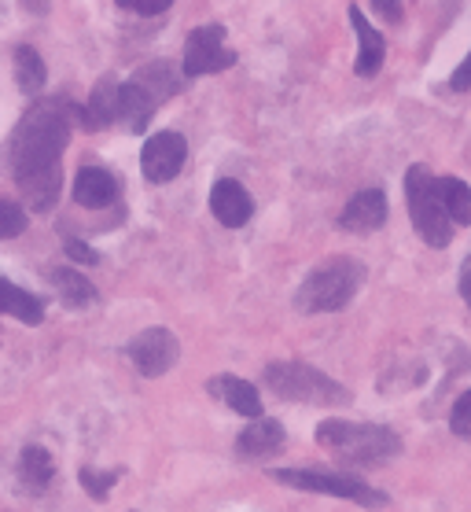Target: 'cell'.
<instances>
[{
	"mask_svg": "<svg viewBox=\"0 0 471 512\" xmlns=\"http://www.w3.org/2000/svg\"><path fill=\"white\" fill-rule=\"evenodd\" d=\"M70 140V107L45 100L26 111L8 144V166L15 185L23 188L26 203L48 210L59 196V159Z\"/></svg>",
	"mask_w": 471,
	"mask_h": 512,
	"instance_id": "obj_1",
	"label": "cell"
},
{
	"mask_svg": "<svg viewBox=\"0 0 471 512\" xmlns=\"http://www.w3.org/2000/svg\"><path fill=\"white\" fill-rule=\"evenodd\" d=\"M317 443L350 465H383L402 454V439L383 424H354V420H324Z\"/></svg>",
	"mask_w": 471,
	"mask_h": 512,
	"instance_id": "obj_2",
	"label": "cell"
},
{
	"mask_svg": "<svg viewBox=\"0 0 471 512\" xmlns=\"http://www.w3.org/2000/svg\"><path fill=\"white\" fill-rule=\"evenodd\" d=\"M361 277H365L361 262H354V258H335V262L313 269L310 277L302 280L295 306H299L302 314H332V310H343L354 299V291L361 288Z\"/></svg>",
	"mask_w": 471,
	"mask_h": 512,
	"instance_id": "obj_3",
	"label": "cell"
},
{
	"mask_svg": "<svg viewBox=\"0 0 471 512\" xmlns=\"http://www.w3.org/2000/svg\"><path fill=\"white\" fill-rule=\"evenodd\" d=\"M265 384L288 402H313V406H343L350 402V391L343 384H335L332 376H324L313 365L302 361H276L265 369Z\"/></svg>",
	"mask_w": 471,
	"mask_h": 512,
	"instance_id": "obj_4",
	"label": "cell"
},
{
	"mask_svg": "<svg viewBox=\"0 0 471 512\" xmlns=\"http://www.w3.org/2000/svg\"><path fill=\"white\" fill-rule=\"evenodd\" d=\"M405 196H409V214H413V225L416 233L424 236V244L449 247L453 222H449L442 196H438V177L427 166H413L405 177Z\"/></svg>",
	"mask_w": 471,
	"mask_h": 512,
	"instance_id": "obj_5",
	"label": "cell"
},
{
	"mask_svg": "<svg viewBox=\"0 0 471 512\" xmlns=\"http://www.w3.org/2000/svg\"><path fill=\"white\" fill-rule=\"evenodd\" d=\"M273 479L295 490H313V494H332V498L357 501L365 509L387 505V498H383L380 490H372L368 483H361L354 476H332V472H310V468H280V472H273Z\"/></svg>",
	"mask_w": 471,
	"mask_h": 512,
	"instance_id": "obj_6",
	"label": "cell"
},
{
	"mask_svg": "<svg viewBox=\"0 0 471 512\" xmlns=\"http://www.w3.org/2000/svg\"><path fill=\"white\" fill-rule=\"evenodd\" d=\"M236 63L229 48H225V30L221 26H199L184 41V74L199 78V74H214Z\"/></svg>",
	"mask_w": 471,
	"mask_h": 512,
	"instance_id": "obj_7",
	"label": "cell"
},
{
	"mask_svg": "<svg viewBox=\"0 0 471 512\" xmlns=\"http://www.w3.org/2000/svg\"><path fill=\"white\" fill-rule=\"evenodd\" d=\"M129 358L137 365L140 376H162L170 373L177 358H181V343L170 328H148L129 343Z\"/></svg>",
	"mask_w": 471,
	"mask_h": 512,
	"instance_id": "obj_8",
	"label": "cell"
},
{
	"mask_svg": "<svg viewBox=\"0 0 471 512\" xmlns=\"http://www.w3.org/2000/svg\"><path fill=\"white\" fill-rule=\"evenodd\" d=\"M184 159H188V144H184L181 133H155V137L144 144V152H140V170L148 181L155 185H166L173 177L181 174Z\"/></svg>",
	"mask_w": 471,
	"mask_h": 512,
	"instance_id": "obj_9",
	"label": "cell"
},
{
	"mask_svg": "<svg viewBox=\"0 0 471 512\" xmlns=\"http://www.w3.org/2000/svg\"><path fill=\"white\" fill-rule=\"evenodd\" d=\"M210 210H214V218L221 225H229V229H240V225L251 222L254 214V203L247 196V188L240 181H232V177H221L218 185L210 188Z\"/></svg>",
	"mask_w": 471,
	"mask_h": 512,
	"instance_id": "obj_10",
	"label": "cell"
},
{
	"mask_svg": "<svg viewBox=\"0 0 471 512\" xmlns=\"http://www.w3.org/2000/svg\"><path fill=\"white\" fill-rule=\"evenodd\" d=\"M383 222H387V196H383L380 188L357 192L343 207V218H339V225L350 229V233H372V229H380Z\"/></svg>",
	"mask_w": 471,
	"mask_h": 512,
	"instance_id": "obj_11",
	"label": "cell"
},
{
	"mask_svg": "<svg viewBox=\"0 0 471 512\" xmlns=\"http://www.w3.org/2000/svg\"><path fill=\"white\" fill-rule=\"evenodd\" d=\"M350 23H354L357 30V63L354 70L361 74V78H372V74H380L383 67V56H387V45H383V37L372 30V23H368L365 15H361V8H350Z\"/></svg>",
	"mask_w": 471,
	"mask_h": 512,
	"instance_id": "obj_12",
	"label": "cell"
},
{
	"mask_svg": "<svg viewBox=\"0 0 471 512\" xmlns=\"http://www.w3.org/2000/svg\"><path fill=\"white\" fill-rule=\"evenodd\" d=\"M284 446V424L273 417H254V424L240 435V443H236V450H240V457H247V461H254V457H269L276 454Z\"/></svg>",
	"mask_w": 471,
	"mask_h": 512,
	"instance_id": "obj_13",
	"label": "cell"
},
{
	"mask_svg": "<svg viewBox=\"0 0 471 512\" xmlns=\"http://www.w3.org/2000/svg\"><path fill=\"white\" fill-rule=\"evenodd\" d=\"M210 395L221 398L225 406H232L240 417H262V398H258L254 384H247L240 376H214L210 380Z\"/></svg>",
	"mask_w": 471,
	"mask_h": 512,
	"instance_id": "obj_14",
	"label": "cell"
},
{
	"mask_svg": "<svg viewBox=\"0 0 471 512\" xmlns=\"http://www.w3.org/2000/svg\"><path fill=\"white\" fill-rule=\"evenodd\" d=\"M118 196V181L107 170H100V166H85V170H78V177H74V199H78L81 207H107V203H115Z\"/></svg>",
	"mask_w": 471,
	"mask_h": 512,
	"instance_id": "obj_15",
	"label": "cell"
},
{
	"mask_svg": "<svg viewBox=\"0 0 471 512\" xmlns=\"http://www.w3.org/2000/svg\"><path fill=\"white\" fill-rule=\"evenodd\" d=\"M155 100H151L144 89H140L137 82H126L118 85V118L126 122V129H133V133H144L151 122V115H155Z\"/></svg>",
	"mask_w": 471,
	"mask_h": 512,
	"instance_id": "obj_16",
	"label": "cell"
},
{
	"mask_svg": "<svg viewBox=\"0 0 471 512\" xmlns=\"http://www.w3.org/2000/svg\"><path fill=\"white\" fill-rule=\"evenodd\" d=\"M0 314L19 317L23 325H41V321H45V306H41V299H37V295L23 291L19 284H12V280H0Z\"/></svg>",
	"mask_w": 471,
	"mask_h": 512,
	"instance_id": "obj_17",
	"label": "cell"
},
{
	"mask_svg": "<svg viewBox=\"0 0 471 512\" xmlns=\"http://www.w3.org/2000/svg\"><path fill=\"white\" fill-rule=\"evenodd\" d=\"M85 126L89 129H104L118 118V82L115 78H104V82L92 89L89 111H85Z\"/></svg>",
	"mask_w": 471,
	"mask_h": 512,
	"instance_id": "obj_18",
	"label": "cell"
},
{
	"mask_svg": "<svg viewBox=\"0 0 471 512\" xmlns=\"http://www.w3.org/2000/svg\"><path fill=\"white\" fill-rule=\"evenodd\" d=\"M438 196L453 225H471V188L460 177H438Z\"/></svg>",
	"mask_w": 471,
	"mask_h": 512,
	"instance_id": "obj_19",
	"label": "cell"
},
{
	"mask_svg": "<svg viewBox=\"0 0 471 512\" xmlns=\"http://www.w3.org/2000/svg\"><path fill=\"white\" fill-rule=\"evenodd\" d=\"M19 476L30 490H45L56 476V465H52V454L41 450V446H30L23 450V461H19Z\"/></svg>",
	"mask_w": 471,
	"mask_h": 512,
	"instance_id": "obj_20",
	"label": "cell"
},
{
	"mask_svg": "<svg viewBox=\"0 0 471 512\" xmlns=\"http://www.w3.org/2000/svg\"><path fill=\"white\" fill-rule=\"evenodd\" d=\"M52 284L59 288V295H63L67 306H89L92 299H96V288L81 277L78 269H56V273H52Z\"/></svg>",
	"mask_w": 471,
	"mask_h": 512,
	"instance_id": "obj_21",
	"label": "cell"
},
{
	"mask_svg": "<svg viewBox=\"0 0 471 512\" xmlns=\"http://www.w3.org/2000/svg\"><path fill=\"white\" fill-rule=\"evenodd\" d=\"M133 82H137L155 104H162L170 93H177V78H173V70L166 67V63H151V67H144Z\"/></svg>",
	"mask_w": 471,
	"mask_h": 512,
	"instance_id": "obj_22",
	"label": "cell"
},
{
	"mask_svg": "<svg viewBox=\"0 0 471 512\" xmlns=\"http://www.w3.org/2000/svg\"><path fill=\"white\" fill-rule=\"evenodd\" d=\"M15 82H19L23 93H37L45 85V63H41L34 48H19L15 52Z\"/></svg>",
	"mask_w": 471,
	"mask_h": 512,
	"instance_id": "obj_23",
	"label": "cell"
},
{
	"mask_svg": "<svg viewBox=\"0 0 471 512\" xmlns=\"http://www.w3.org/2000/svg\"><path fill=\"white\" fill-rule=\"evenodd\" d=\"M26 229V210L19 203L0 199V240H12Z\"/></svg>",
	"mask_w": 471,
	"mask_h": 512,
	"instance_id": "obj_24",
	"label": "cell"
},
{
	"mask_svg": "<svg viewBox=\"0 0 471 512\" xmlns=\"http://www.w3.org/2000/svg\"><path fill=\"white\" fill-rule=\"evenodd\" d=\"M449 428H453L457 439H468L471 443V391H464V395L457 398V406L449 413Z\"/></svg>",
	"mask_w": 471,
	"mask_h": 512,
	"instance_id": "obj_25",
	"label": "cell"
},
{
	"mask_svg": "<svg viewBox=\"0 0 471 512\" xmlns=\"http://www.w3.org/2000/svg\"><path fill=\"white\" fill-rule=\"evenodd\" d=\"M81 483H85V490H89L92 498H107V490H111L115 476H111V472H92V468H81Z\"/></svg>",
	"mask_w": 471,
	"mask_h": 512,
	"instance_id": "obj_26",
	"label": "cell"
},
{
	"mask_svg": "<svg viewBox=\"0 0 471 512\" xmlns=\"http://www.w3.org/2000/svg\"><path fill=\"white\" fill-rule=\"evenodd\" d=\"M67 255L74 258V262H85V266H96V262H100V255H96L89 244H81V240H67Z\"/></svg>",
	"mask_w": 471,
	"mask_h": 512,
	"instance_id": "obj_27",
	"label": "cell"
},
{
	"mask_svg": "<svg viewBox=\"0 0 471 512\" xmlns=\"http://www.w3.org/2000/svg\"><path fill=\"white\" fill-rule=\"evenodd\" d=\"M372 12L387 19V23H398L402 19V0H372Z\"/></svg>",
	"mask_w": 471,
	"mask_h": 512,
	"instance_id": "obj_28",
	"label": "cell"
},
{
	"mask_svg": "<svg viewBox=\"0 0 471 512\" xmlns=\"http://www.w3.org/2000/svg\"><path fill=\"white\" fill-rule=\"evenodd\" d=\"M449 85L457 89V93H464V89H471V52L464 59H460V67L453 70V78H449Z\"/></svg>",
	"mask_w": 471,
	"mask_h": 512,
	"instance_id": "obj_29",
	"label": "cell"
},
{
	"mask_svg": "<svg viewBox=\"0 0 471 512\" xmlns=\"http://www.w3.org/2000/svg\"><path fill=\"white\" fill-rule=\"evenodd\" d=\"M173 0H133V8H137L140 15H159V12H166Z\"/></svg>",
	"mask_w": 471,
	"mask_h": 512,
	"instance_id": "obj_30",
	"label": "cell"
},
{
	"mask_svg": "<svg viewBox=\"0 0 471 512\" xmlns=\"http://www.w3.org/2000/svg\"><path fill=\"white\" fill-rule=\"evenodd\" d=\"M460 295H464L471 306V258L464 262V269H460Z\"/></svg>",
	"mask_w": 471,
	"mask_h": 512,
	"instance_id": "obj_31",
	"label": "cell"
},
{
	"mask_svg": "<svg viewBox=\"0 0 471 512\" xmlns=\"http://www.w3.org/2000/svg\"><path fill=\"white\" fill-rule=\"evenodd\" d=\"M118 4H133V0H118Z\"/></svg>",
	"mask_w": 471,
	"mask_h": 512,
	"instance_id": "obj_32",
	"label": "cell"
}]
</instances>
